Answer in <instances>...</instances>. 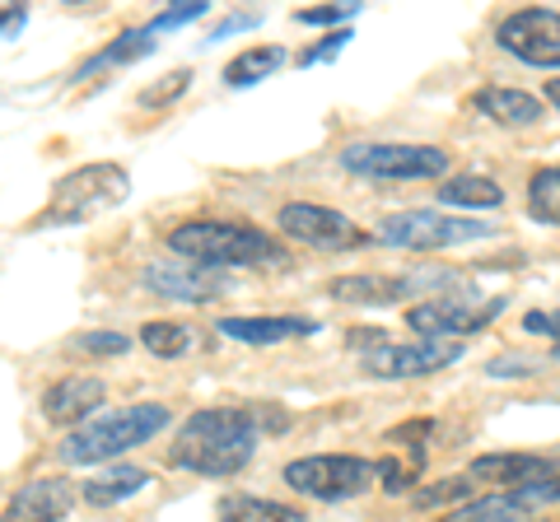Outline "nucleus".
Returning a JSON list of instances; mask_svg holds the SVG:
<instances>
[{
  "instance_id": "nucleus-1",
  "label": "nucleus",
  "mask_w": 560,
  "mask_h": 522,
  "mask_svg": "<svg viewBox=\"0 0 560 522\" xmlns=\"http://www.w3.org/2000/svg\"><path fill=\"white\" fill-rule=\"evenodd\" d=\"M257 443H261V425H257L253 411L201 406L178 425V434H173L168 466L206 476V481H224V476H238L243 466L257 458Z\"/></svg>"
},
{
  "instance_id": "nucleus-2",
  "label": "nucleus",
  "mask_w": 560,
  "mask_h": 522,
  "mask_svg": "<svg viewBox=\"0 0 560 522\" xmlns=\"http://www.w3.org/2000/svg\"><path fill=\"white\" fill-rule=\"evenodd\" d=\"M168 252L187 257L191 266L206 271H285L290 252L276 234L257 224H230V220H187L168 229Z\"/></svg>"
},
{
  "instance_id": "nucleus-3",
  "label": "nucleus",
  "mask_w": 560,
  "mask_h": 522,
  "mask_svg": "<svg viewBox=\"0 0 560 522\" xmlns=\"http://www.w3.org/2000/svg\"><path fill=\"white\" fill-rule=\"evenodd\" d=\"M168 429V406L160 402H140L121 411H98L80 429H70L61 439V462L70 466H94V462H117L121 452H131L140 443L160 439Z\"/></svg>"
},
{
  "instance_id": "nucleus-4",
  "label": "nucleus",
  "mask_w": 560,
  "mask_h": 522,
  "mask_svg": "<svg viewBox=\"0 0 560 522\" xmlns=\"http://www.w3.org/2000/svg\"><path fill=\"white\" fill-rule=\"evenodd\" d=\"M127 191H131V173L121 164H113V159L80 164V168H70L66 178H57L47 205L28 220V229H75V224H90L127 201Z\"/></svg>"
},
{
  "instance_id": "nucleus-5",
  "label": "nucleus",
  "mask_w": 560,
  "mask_h": 522,
  "mask_svg": "<svg viewBox=\"0 0 560 522\" xmlns=\"http://www.w3.org/2000/svg\"><path fill=\"white\" fill-rule=\"evenodd\" d=\"M495 238V224L471 220V215H448V211H397L378 224L374 242L401 252H440V248H463V242Z\"/></svg>"
},
{
  "instance_id": "nucleus-6",
  "label": "nucleus",
  "mask_w": 560,
  "mask_h": 522,
  "mask_svg": "<svg viewBox=\"0 0 560 522\" xmlns=\"http://www.w3.org/2000/svg\"><path fill=\"white\" fill-rule=\"evenodd\" d=\"M341 168L370 182H440L448 173V154L440 145L370 141V145H346Z\"/></svg>"
},
{
  "instance_id": "nucleus-7",
  "label": "nucleus",
  "mask_w": 560,
  "mask_h": 522,
  "mask_svg": "<svg viewBox=\"0 0 560 522\" xmlns=\"http://www.w3.org/2000/svg\"><path fill=\"white\" fill-rule=\"evenodd\" d=\"M285 485L318 503L360 499L374 485V462L355 458V452H313V458L285 462Z\"/></svg>"
},
{
  "instance_id": "nucleus-8",
  "label": "nucleus",
  "mask_w": 560,
  "mask_h": 522,
  "mask_svg": "<svg viewBox=\"0 0 560 522\" xmlns=\"http://www.w3.org/2000/svg\"><path fill=\"white\" fill-rule=\"evenodd\" d=\"M504 312V299H477V294H425L407 308V327L420 341H458L486 332Z\"/></svg>"
},
{
  "instance_id": "nucleus-9",
  "label": "nucleus",
  "mask_w": 560,
  "mask_h": 522,
  "mask_svg": "<svg viewBox=\"0 0 560 522\" xmlns=\"http://www.w3.org/2000/svg\"><path fill=\"white\" fill-rule=\"evenodd\" d=\"M276 229L290 242H304V248H313V252H355V248H370L374 242V234H364L350 215L331 211V205H313V201L280 205Z\"/></svg>"
},
{
  "instance_id": "nucleus-10",
  "label": "nucleus",
  "mask_w": 560,
  "mask_h": 522,
  "mask_svg": "<svg viewBox=\"0 0 560 522\" xmlns=\"http://www.w3.org/2000/svg\"><path fill=\"white\" fill-rule=\"evenodd\" d=\"M463 285L458 271H411V275H337L327 285V294L337 304H355V308H393V304H416L420 289H453Z\"/></svg>"
},
{
  "instance_id": "nucleus-11",
  "label": "nucleus",
  "mask_w": 560,
  "mask_h": 522,
  "mask_svg": "<svg viewBox=\"0 0 560 522\" xmlns=\"http://www.w3.org/2000/svg\"><path fill=\"white\" fill-rule=\"evenodd\" d=\"M463 359V341H388L378 351L360 355V369L374 382H411L430 378Z\"/></svg>"
},
{
  "instance_id": "nucleus-12",
  "label": "nucleus",
  "mask_w": 560,
  "mask_h": 522,
  "mask_svg": "<svg viewBox=\"0 0 560 522\" xmlns=\"http://www.w3.org/2000/svg\"><path fill=\"white\" fill-rule=\"evenodd\" d=\"M500 51L533 71H560V10H514L495 28Z\"/></svg>"
},
{
  "instance_id": "nucleus-13",
  "label": "nucleus",
  "mask_w": 560,
  "mask_h": 522,
  "mask_svg": "<svg viewBox=\"0 0 560 522\" xmlns=\"http://www.w3.org/2000/svg\"><path fill=\"white\" fill-rule=\"evenodd\" d=\"M560 472V458L556 452H481V458H471L467 466V481L477 485H495V490H523V485H537V481H547Z\"/></svg>"
},
{
  "instance_id": "nucleus-14",
  "label": "nucleus",
  "mask_w": 560,
  "mask_h": 522,
  "mask_svg": "<svg viewBox=\"0 0 560 522\" xmlns=\"http://www.w3.org/2000/svg\"><path fill=\"white\" fill-rule=\"evenodd\" d=\"M145 289H154L168 304H210L215 294L230 289V275H224V271H206V266L150 261V266H145Z\"/></svg>"
},
{
  "instance_id": "nucleus-15",
  "label": "nucleus",
  "mask_w": 560,
  "mask_h": 522,
  "mask_svg": "<svg viewBox=\"0 0 560 522\" xmlns=\"http://www.w3.org/2000/svg\"><path fill=\"white\" fill-rule=\"evenodd\" d=\"M103 378H90V373H70V378H57L51 388L43 392V420L47 425H61V429H80L90 415L103 406Z\"/></svg>"
},
{
  "instance_id": "nucleus-16",
  "label": "nucleus",
  "mask_w": 560,
  "mask_h": 522,
  "mask_svg": "<svg viewBox=\"0 0 560 522\" xmlns=\"http://www.w3.org/2000/svg\"><path fill=\"white\" fill-rule=\"evenodd\" d=\"M70 509H75V485L61 476H43L20 485L5 509H0V522H61Z\"/></svg>"
},
{
  "instance_id": "nucleus-17",
  "label": "nucleus",
  "mask_w": 560,
  "mask_h": 522,
  "mask_svg": "<svg viewBox=\"0 0 560 522\" xmlns=\"http://www.w3.org/2000/svg\"><path fill=\"white\" fill-rule=\"evenodd\" d=\"M471 108H477L486 121L495 127H510V131H523V127H537L547 108H541L537 94H523V90H510V84H486V90L471 94Z\"/></svg>"
},
{
  "instance_id": "nucleus-18",
  "label": "nucleus",
  "mask_w": 560,
  "mask_h": 522,
  "mask_svg": "<svg viewBox=\"0 0 560 522\" xmlns=\"http://www.w3.org/2000/svg\"><path fill=\"white\" fill-rule=\"evenodd\" d=\"M220 336L243 345H280L318 332V318H300V312H280V318H220Z\"/></svg>"
},
{
  "instance_id": "nucleus-19",
  "label": "nucleus",
  "mask_w": 560,
  "mask_h": 522,
  "mask_svg": "<svg viewBox=\"0 0 560 522\" xmlns=\"http://www.w3.org/2000/svg\"><path fill=\"white\" fill-rule=\"evenodd\" d=\"M215 522H308V513L261 495H224L215 503Z\"/></svg>"
},
{
  "instance_id": "nucleus-20",
  "label": "nucleus",
  "mask_w": 560,
  "mask_h": 522,
  "mask_svg": "<svg viewBox=\"0 0 560 522\" xmlns=\"http://www.w3.org/2000/svg\"><path fill=\"white\" fill-rule=\"evenodd\" d=\"M434 197H440V205H458V211H495V205H504V187L486 173H463V178H444Z\"/></svg>"
},
{
  "instance_id": "nucleus-21",
  "label": "nucleus",
  "mask_w": 560,
  "mask_h": 522,
  "mask_svg": "<svg viewBox=\"0 0 560 522\" xmlns=\"http://www.w3.org/2000/svg\"><path fill=\"white\" fill-rule=\"evenodd\" d=\"M145 485H150V472H140V466H113V472L84 481L80 495H84V503H94V509H113V503L140 495Z\"/></svg>"
},
{
  "instance_id": "nucleus-22",
  "label": "nucleus",
  "mask_w": 560,
  "mask_h": 522,
  "mask_svg": "<svg viewBox=\"0 0 560 522\" xmlns=\"http://www.w3.org/2000/svg\"><path fill=\"white\" fill-rule=\"evenodd\" d=\"M154 51V33L150 28H127V33H117V38L98 51V57H90L75 71V80H90L94 71H108V66H131V61H140V57H150Z\"/></svg>"
},
{
  "instance_id": "nucleus-23",
  "label": "nucleus",
  "mask_w": 560,
  "mask_h": 522,
  "mask_svg": "<svg viewBox=\"0 0 560 522\" xmlns=\"http://www.w3.org/2000/svg\"><path fill=\"white\" fill-rule=\"evenodd\" d=\"M280 66H285V47H248L224 66V84H230V90H253V84L271 80Z\"/></svg>"
},
{
  "instance_id": "nucleus-24",
  "label": "nucleus",
  "mask_w": 560,
  "mask_h": 522,
  "mask_svg": "<svg viewBox=\"0 0 560 522\" xmlns=\"http://www.w3.org/2000/svg\"><path fill=\"white\" fill-rule=\"evenodd\" d=\"M136 341L145 345V355H154V359H183V355L197 351V332L183 327V322H168V318L145 322L136 332Z\"/></svg>"
},
{
  "instance_id": "nucleus-25",
  "label": "nucleus",
  "mask_w": 560,
  "mask_h": 522,
  "mask_svg": "<svg viewBox=\"0 0 560 522\" xmlns=\"http://www.w3.org/2000/svg\"><path fill=\"white\" fill-rule=\"evenodd\" d=\"M420 472H425V448H397L383 462H374V481H383V490H388V495L416 490Z\"/></svg>"
},
{
  "instance_id": "nucleus-26",
  "label": "nucleus",
  "mask_w": 560,
  "mask_h": 522,
  "mask_svg": "<svg viewBox=\"0 0 560 522\" xmlns=\"http://www.w3.org/2000/svg\"><path fill=\"white\" fill-rule=\"evenodd\" d=\"M528 215L560 229V164L537 168L528 178Z\"/></svg>"
},
{
  "instance_id": "nucleus-27",
  "label": "nucleus",
  "mask_w": 560,
  "mask_h": 522,
  "mask_svg": "<svg viewBox=\"0 0 560 522\" xmlns=\"http://www.w3.org/2000/svg\"><path fill=\"white\" fill-rule=\"evenodd\" d=\"M444 522H537V513L518 509L510 495H495V499H477V503H463L458 513H448Z\"/></svg>"
},
{
  "instance_id": "nucleus-28",
  "label": "nucleus",
  "mask_w": 560,
  "mask_h": 522,
  "mask_svg": "<svg viewBox=\"0 0 560 522\" xmlns=\"http://www.w3.org/2000/svg\"><path fill=\"white\" fill-rule=\"evenodd\" d=\"M187 90H191V71H187V66H178V71H168L154 84H145V90L136 94V103H140V108H168V103H178Z\"/></svg>"
},
{
  "instance_id": "nucleus-29",
  "label": "nucleus",
  "mask_w": 560,
  "mask_h": 522,
  "mask_svg": "<svg viewBox=\"0 0 560 522\" xmlns=\"http://www.w3.org/2000/svg\"><path fill=\"white\" fill-rule=\"evenodd\" d=\"M467 499H471V481L467 476H444V481L425 485L411 503L416 509H440V503H467Z\"/></svg>"
},
{
  "instance_id": "nucleus-30",
  "label": "nucleus",
  "mask_w": 560,
  "mask_h": 522,
  "mask_svg": "<svg viewBox=\"0 0 560 522\" xmlns=\"http://www.w3.org/2000/svg\"><path fill=\"white\" fill-rule=\"evenodd\" d=\"M206 0H183V5H173V10H160L154 14V20L145 24L154 38H160V33H173V28H183V24H191V20H206Z\"/></svg>"
},
{
  "instance_id": "nucleus-31",
  "label": "nucleus",
  "mask_w": 560,
  "mask_h": 522,
  "mask_svg": "<svg viewBox=\"0 0 560 522\" xmlns=\"http://www.w3.org/2000/svg\"><path fill=\"white\" fill-rule=\"evenodd\" d=\"M70 345L84 351V355H127L131 336H121V332H75V336H70Z\"/></svg>"
},
{
  "instance_id": "nucleus-32",
  "label": "nucleus",
  "mask_w": 560,
  "mask_h": 522,
  "mask_svg": "<svg viewBox=\"0 0 560 522\" xmlns=\"http://www.w3.org/2000/svg\"><path fill=\"white\" fill-rule=\"evenodd\" d=\"M510 499L518 503V509H528V513L547 509V503H560V472L547 476V481H537V485H523V490H514Z\"/></svg>"
},
{
  "instance_id": "nucleus-33",
  "label": "nucleus",
  "mask_w": 560,
  "mask_h": 522,
  "mask_svg": "<svg viewBox=\"0 0 560 522\" xmlns=\"http://www.w3.org/2000/svg\"><path fill=\"white\" fill-rule=\"evenodd\" d=\"M360 5H313V10H300L294 20L308 24V28H346L350 20H355Z\"/></svg>"
},
{
  "instance_id": "nucleus-34",
  "label": "nucleus",
  "mask_w": 560,
  "mask_h": 522,
  "mask_svg": "<svg viewBox=\"0 0 560 522\" xmlns=\"http://www.w3.org/2000/svg\"><path fill=\"white\" fill-rule=\"evenodd\" d=\"M523 332H533L541 341H560V304L556 308H533L523 312Z\"/></svg>"
},
{
  "instance_id": "nucleus-35",
  "label": "nucleus",
  "mask_w": 560,
  "mask_h": 522,
  "mask_svg": "<svg viewBox=\"0 0 560 522\" xmlns=\"http://www.w3.org/2000/svg\"><path fill=\"white\" fill-rule=\"evenodd\" d=\"M346 43H350V28H331L318 47H308V51H304L300 66H323V61H331V57H341V47H346Z\"/></svg>"
},
{
  "instance_id": "nucleus-36",
  "label": "nucleus",
  "mask_w": 560,
  "mask_h": 522,
  "mask_svg": "<svg viewBox=\"0 0 560 522\" xmlns=\"http://www.w3.org/2000/svg\"><path fill=\"white\" fill-rule=\"evenodd\" d=\"M393 336L388 332H378V327H350L346 332V345L350 351H360V355H370V351H378V345H388Z\"/></svg>"
},
{
  "instance_id": "nucleus-37",
  "label": "nucleus",
  "mask_w": 560,
  "mask_h": 522,
  "mask_svg": "<svg viewBox=\"0 0 560 522\" xmlns=\"http://www.w3.org/2000/svg\"><path fill=\"white\" fill-rule=\"evenodd\" d=\"M261 24V14H230V20H220L215 28L206 33V43H220V38H230V33H243V28H257Z\"/></svg>"
},
{
  "instance_id": "nucleus-38",
  "label": "nucleus",
  "mask_w": 560,
  "mask_h": 522,
  "mask_svg": "<svg viewBox=\"0 0 560 522\" xmlns=\"http://www.w3.org/2000/svg\"><path fill=\"white\" fill-rule=\"evenodd\" d=\"M514 373H533V359L504 355V359H490V364H486V378H514Z\"/></svg>"
},
{
  "instance_id": "nucleus-39",
  "label": "nucleus",
  "mask_w": 560,
  "mask_h": 522,
  "mask_svg": "<svg viewBox=\"0 0 560 522\" xmlns=\"http://www.w3.org/2000/svg\"><path fill=\"white\" fill-rule=\"evenodd\" d=\"M24 20H28V10L24 5H10V0H0V33H20L24 28Z\"/></svg>"
},
{
  "instance_id": "nucleus-40",
  "label": "nucleus",
  "mask_w": 560,
  "mask_h": 522,
  "mask_svg": "<svg viewBox=\"0 0 560 522\" xmlns=\"http://www.w3.org/2000/svg\"><path fill=\"white\" fill-rule=\"evenodd\" d=\"M547 103H556V108H560V80L547 84Z\"/></svg>"
},
{
  "instance_id": "nucleus-41",
  "label": "nucleus",
  "mask_w": 560,
  "mask_h": 522,
  "mask_svg": "<svg viewBox=\"0 0 560 522\" xmlns=\"http://www.w3.org/2000/svg\"><path fill=\"white\" fill-rule=\"evenodd\" d=\"M551 355H556V359H560V341H556V345H551Z\"/></svg>"
}]
</instances>
